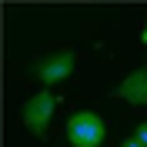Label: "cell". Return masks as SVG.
<instances>
[{
	"label": "cell",
	"mask_w": 147,
	"mask_h": 147,
	"mask_svg": "<svg viewBox=\"0 0 147 147\" xmlns=\"http://www.w3.org/2000/svg\"><path fill=\"white\" fill-rule=\"evenodd\" d=\"M134 137H137L140 144L147 147V120H144V124H137V130H134Z\"/></svg>",
	"instance_id": "cell-5"
},
{
	"label": "cell",
	"mask_w": 147,
	"mask_h": 147,
	"mask_svg": "<svg viewBox=\"0 0 147 147\" xmlns=\"http://www.w3.org/2000/svg\"><path fill=\"white\" fill-rule=\"evenodd\" d=\"M120 147H144V144H140L137 137H124V140H120Z\"/></svg>",
	"instance_id": "cell-6"
},
{
	"label": "cell",
	"mask_w": 147,
	"mask_h": 147,
	"mask_svg": "<svg viewBox=\"0 0 147 147\" xmlns=\"http://www.w3.org/2000/svg\"><path fill=\"white\" fill-rule=\"evenodd\" d=\"M74 70H77V54H74V50H57V54H47V57H37V60H34L37 80L47 84V87L67 80Z\"/></svg>",
	"instance_id": "cell-3"
},
{
	"label": "cell",
	"mask_w": 147,
	"mask_h": 147,
	"mask_svg": "<svg viewBox=\"0 0 147 147\" xmlns=\"http://www.w3.org/2000/svg\"><path fill=\"white\" fill-rule=\"evenodd\" d=\"M104 137H107V124L94 110H77L67 120V140L74 147H100Z\"/></svg>",
	"instance_id": "cell-1"
},
{
	"label": "cell",
	"mask_w": 147,
	"mask_h": 147,
	"mask_svg": "<svg viewBox=\"0 0 147 147\" xmlns=\"http://www.w3.org/2000/svg\"><path fill=\"white\" fill-rule=\"evenodd\" d=\"M54 110H57V97L50 90H37L34 97L24 100V127H27L34 137H47Z\"/></svg>",
	"instance_id": "cell-2"
},
{
	"label": "cell",
	"mask_w": 147,
	"mask_h": 147,
	"mask_svg": "<svg viewBox=\"0 0 147 147\" xmlns=\"http://www.w3.org/2000/svg\"><path fill=\"white\" fill-rule=\"evenodd\" d=\"M140 40H144V47H147V24H144V34H140Z\"/></svg>",
	"instance_id": "cell-7"
},
{
	"label": "cell",
	"mask_w": 147,
	"mask_h": 147,
	"mask_svg": "<svg viewBox=\"0 0 147 147\" xmlns=\"http://www.w3.org/2000/svg\"><path fill=\"white\" fill-rule=\"evenodd\" d=\"M110 97L127 100V104H137V107H147V64L137 67V70H130L127 77L110 90Z\"/></svg>",
	"instance_id": "cell-4"
}]
</instances>
